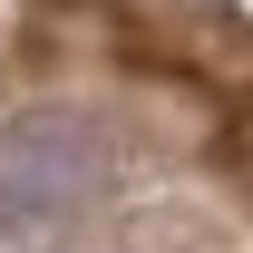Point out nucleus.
<instances>
[{
    "mask_svg": "<svg viewBox=\"0 0 253 253\" xmlns=\"http://www.w3.org/2000/svg\"><path fill=\"white\" fill-rule=\"evenodd\" d=\"M107 126L78 107H30L0 126V224L10 234H49V224L88 214L107 195Z\"/></svg>",
    "mask_w": 253,
    "mask_h": 253,
    "instance_id": "obj_1",
    "label": "nucleus"
}]
</instances>
